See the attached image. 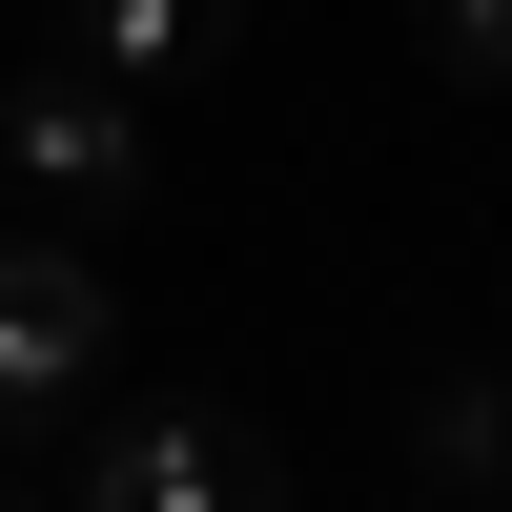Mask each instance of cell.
Instances as JSON below:
<instances>
[{"label":"cell","instance_id":"obj_6","mask_svg":"<svg viewBox=\"0 0 512 512\" xmlns=\"http://www.w3.org/2000/svg\"><path fill=\"white\" fill-rule=\"evenodd\" d=\"M410 62L472 82V103H512V0H410Z\"/></svg>","mask_w":512,"mask_h":512},{"label":"cell","instance_id":"obj_4","mask_svg":"<svg viewBox=\"0 0 512 512\" xmlns=\"http://www.w3.org/2000/svg\"><path fill=\"white\" fill-rule=\"evenodd\" d=\"M41 41L164 103V82H226V62H246V0H41Z\"/></svg>","mask_w":512,"mask_h":512},{"label":"cell","instance_id":"obj_1","mask_svg":"<svg viewBox=\"0 0 512 512\" xmlns=\"http://www.w3.org/2000/svg\"><path fill=\"white\" fill-rule=\"evenodd\" d=\"M123 369V287L82 226H0V492L41 472V410H82Z\"/></svg>","mask_w":512,"mask_h":512},{"label":"cell","instance_id":"obj_2","mask_svg":"<svg viewBox=\"0 0 512 512\" xmlns=\"http://www.w3.org/2000/svg\"><path fill=\"white\" fill-rule=\"evenodd\" d=\"M0 185H41V226H123V205L164 185L144 82H103V62H62V41H41V62L0 82Z\"/></svg>","mask_w":512,"mask_h":512},{"label":"cell","instance_id":"obj_3","mask_svg":"<svg viewBox=\"0 0 512 512\" xmlns=\"http://www.w3.org/2000/svg\"><path fill=\"white\" fill-rule=\"evenodd\" d=\"M62 492L82 512H267V431L205 410V390H144V410H103L62 451Z\"/></svg>","mask_w":512,"mask_h":512},{"label":"cell","instance_id":"obj_5","mask_svg":"<svg viewBox=\"0 0 512 512\" xmlns=\"http://www.w3.org/2000/svg\"><path fill=\"white\" fill-rule=\"evenodd\" d=\"M390 451H410V492H492V472H512V390H492V369H431Z\"/></svg>","mask_w":512,"mask_h":512}]
</instances>
